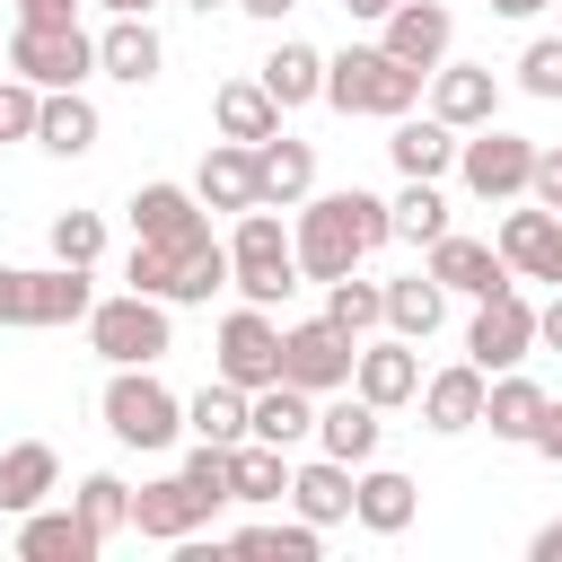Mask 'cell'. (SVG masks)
Instances as JSON below:
<instances>
[{"label":"cell","mask_w":562,"mask_h":562,"mask_svg":"<svg viewBox=\"0 0 562 562\" xmlns=\"http://www.w3.org/2000/svg\"><path fill=\"white\" fill-rule=\"evenodd\" d=\"M386 202L378 193H307L299 202V228H290V255H299V281H342L369 246H386Z\"/></svg>","instance_id":"6da1fadb"},{"label":"cell","mask_w":562,"mask_h":562,"mask_svg":"<svg viewBox=\"0 0 562 562\" xmlns=\"http://www.w3.org/2000/svg\"><path fill=\"white\" fill-rule=\"evenodd\" d=\"M422 79L430 70H413V61H395L386 44H351V53H325V105L334 114H413L422 105Z\"/></svg>","instance_id":"7a4b0ae2"},{"label":"cell","mask_w":562,"mask_h":562,"mask_svg":"<svg viewBox=\"0 0 562 562\" xmlns=\"http://www.w3.org/2000/svg\"><path fill=\"white\" fill-rule=\"evenodd\" d=\"M79 325H88V351H97L105 369H158V360L176 351V316H167V299H149V290H114V299H97Z\"/></svg>","instance_id":"3957f363"},{"label":"cell","mask_w":562,"mask_h":562,"mask_svg":"<svg viewBox=\"0 0 562 562\" xmlns=\"http://www.w3.org/2000/svg\"><path fill=\"white\" fill-rule=\"evenodd\" d=\"M228 290L246 307H281L299 290V255H290V228L272 220V202L237 211V228H228Z\"/></svg>","instance_id":"277c9868"},{"label":"cell","mask_w":562,"mask_h":562,"mask_svg":"<svg viewBox=\"0 0 562 562\" xmlns=\"http://www.w3.org/2000/svg\"><path fill=\"white\" fill-rule=\"evenodd\" d=\"M97 413H105V430H114L123 448H140V457L184 439V395L158 386V369H114L105 395H97Z\"/></svg>","instance_id":"5b68a950"},{"label":"cell","mask_w":562,"mask_h":562,"mask_svg":"<svg viewBox=\"0 0 562 562\" xmlns=\"http://www.w3.org/2000/svg\"><path fill=\"white\" fill-rule=\"evenodd\" d=\"M527 167H536V140L527 132H501V123H474V132H457V184L474 193V202H527Z\"/></svg>","instance_id":"8992f818"},{"label":"cell","mask_w":562,"mask_h":562,"mask_svg":"<svg viewBox=\"0 0 562 562\" xmlns=\"http://www.w3.org/2000/svg\"><path fill=\"white\" fill-rule=\"evenodd\" d=\"M9 70L18 79H35V88H79L88 70H97V35L70 18V26H35V18H18L9 26Z\"/></svg>","instance_id":"52a82bcc"},{"label":"cell","mask_w":562,"mask_h":562,"mask_svg":"<svg viewBox=\"0 0 562 562\" xmlns=\"http://www.w3.org/2000/svg\"><path fill=\"white\" fill-rule=\"evenodd\" d=\"M351 351H360V334H342L334 316H299V325H281V378L307 386V395L351 386Z\"/></svg>","instance_id":"ba28073f"},{"label":"cell","mask_w":562,"mask_h":562,"mask_svg":"<svg viewBox=\"0 0 562 562\" xmlns=\"http://www.w3.org/2000/svg\"><path fill=\"white\" fill-rule=\"evenodd\" d=\"M527 351H536V307H527V290L509 281V290L474 299V325H465V360L492 378V369H518Z\"/></svg>","instance_id":"9c48e42d"},{"label":"cell","mask_w":562,"mask_h":562,"mask_svg":"<svg viewBox=\"0 0 562 562\" xmlns=\"http://www.w3.org/2000/svg\"><path fill=\"white\" fill-rule=\"evenodd\" d=\"M220 378L246 386V395L281 378V325H272V307H228L220 316Z\"/></svg>","instance_id":"30bf717a"},{"label":"cell","mask_w":562,"mask_h":562,"mask_svg":"<svg viewBox=\"0 0 562 562\" xmlns=\"http://www.w3.org/2000/svg\"><path fill=\"white\" fill-rule=\"evenodd\" d=\"M422 88H430V114H439L448 132L501 123V70H492V61H439Z\"/></svg>","instance_id":"8fae6325"},{"label":"cell","mask_w":562,"mask_h":562,"mask_svg":"<svg viewBox=\"0 0 562 562\" xmlns=\"http://www.w3.org/2000/svg\"><path fill=\"white\" fill-rule=\"evenodd\" d=\"M422 255H430L422 272H430L448 299H492V290H509V281H518V272L501 263V246H483V237H457V228H448V237H430Z\"/></svg>","instance_id":"7c38bea8"},{"label":"cell","mask_w":562,"mask_h":562,"mask_svg":"<svg viewBox=\"0 0 562 562\" xmlns=\"http://www.w3.org/2000/svg\"><path fill=\"white\" fill-rule=\"evenodd\" d=\"M351 386H360L378 413L413 404V386H422V342H404V334H360V351H351Z\"/></svg>","instance_id":"4fadbf2b"},{"label":"cell","mask_w":562,"mask_h":562,"mask_svg":"<svg viewBox=\"0 0 562 562\" xmlns=\"http://www.w3.org/2000/svg\"><path fill=\"white\" fill-rule=\"evenodd\" d=\"M132 237H149V246H202L211 237V211H202V193L193 184H140L132 193Z\"/></svg>","instance_id":"5bb4252c"},{"label":"cell","mask_w":562,"mask_h":562,"mask_svg":"<svg viewBox=\"0 0 562 562\" xmlns=\"http://www.w3.org/2000/svg\"><path fill=\"white\" fill-rule=\"evenodd\" d=\"M501 263L518 272V281H553L562 290V211H544V202H527V211H509L501 220Z\"/></svg>","instance_id":"9a60e30c"},{"label":"cell","mask_w":562,"mask_h":562,"mask_svg":"<svg viewBox=\"0 0 562 562\" xmlns=\"http://www.w3.org/2000/svg\"><path fill=\"white\" fill-rule=\"evenodd\" d=\"M483 369L474 360H448V369H430L422 386H413V404H422V430H439V439H457V430H474L483 422Z\"/></svg>","instance_id":"2e32d148"},{"label":"cell","mask_w":562,"mask_h":562,"mask_svg":"<svg viewBox=\"0 0 562 562\" xmlns=\"http://www.w3.org/2000/svg\"><path fill=\"white\" fill-rule=\"evenodd\" d=\"M378 430H386V413H378L360 386H334V395H316V448H325V457H342V465H369V457H378Z\"/></svg>","instance_id":"e0dca14e"},{"label":"cell","mask_w":562,"mask_h":562,"mask_svg":"<svg viewBox=\"0 0 562 562\" xmlns=\"http://www.w3.org/2000/svg\"><path fill=\"white\" fill-rule=\"evenodd\" d=\"M413 509H422V483L413 474H395V465H351V518L369 527V536H404L413 527Z\"/></svg>","instance_id":"ac0fdd59"},{"label":"cell","mask_w":562,"mask_h":562,"mask_svg":"<svg viewBox=\"0 0 562 562\" xmlns=\"http://www.w3.org/2000/svg\"><path fill=\"white\" fill-rule=\"evenodd\" d=\"M378 26H386L378 44H386L395 61H413V70H439V61H448V44H457V18H448L439 0H395Z\"/></svg>","instance_id":"d6986e66"},{"label":"cell","mask_w":562,"mask_h":562,"mask_svg":"<svg viewBox=\"0 0 562 562\" xmlns=\"http://www.w3.org/2000/svg\"><path fill=\"white\" fill-rule=\"evenodd\" d=\"M246 439H263V448H307V439H316V395L290 386V378L255 386V395H246Z\"/></svg>","instance_id":"ffe728a7"},{"label":"cell","mask_w":562,"mask_h":562,"mask_svg":"<svg viewBox=\"0 0 562 562\" xmlns=\"http://www.w3.org/2000/svg\"><path fill=\"white\" fill-rule=\"evenodd\" d=\"M544 386L527 378V369H492V386H483V422L474 430H492V439H509V448H527L536 439V422H544Z\"/></svg>","instance_id":"44dd1931"},{"label":"cell","mask_w":562,"mask_h":562,"mask_svg":"<svg viewBox=\"0 0 562 562\" xmlns=\"http://www.w3.org/2000/svg\"><path fill=\"white\" fill-rule=\"evenodd\" d=\"M132 527H140L149 544H184V536H202L211 518H202V501H193V483H184V474H158V483H140V492H132Z\"/></svg>","instance_id":"7402d4cb"},{"label":"cell","mask_w":562,"mask_h":562,"mask_svg":"<svg viewBox=\"0 0 562 562\" xmlns=\"http://www.w3.org/2000/svg\"><path fill=\"white\" fill-rule=\"evenodd\" d=\"M105 536L79 518V509H26L18 518V562H97Z\"/></svg>","instance_id":"603a6c76"},{"label":"cell","mask_w":562,"mask_h":562,"mask_svg":"<svg viewBox=\"0 0 562 562\" xmlns=\"http://www.w3.org/2000/svg\"><path fill=\"white\" fill-rule=\"evenodd\" d=\"M97 70H105V79H123V88H149V79L167 70L158 26H149V18H105V35H97Z\"/></svg>","instance_id":"cb8c5ba5"},{"label":"cell","mask_w":562,"mask_h":562,"mask_svg":"<svg viewBox=\"0 0 562 562\" xmlns=\"http://www.w3.org/2000/svg\"><path fill=\"white\" fill-rule=\"evenodd\" d=\"M255 184H263L272 211H299V202L316 193V140H290V132L255 140Z\"/></svg>","instance_id":"d4e9b609"},{"label":"cell","mask_w":562,"mask_h":562,"mask_svg":"<svg viewBox=\"0 0 562 562\" xmlns=\"http://www.w3.org/2000/svg\"><path fill=\"white\" fill-rule=\"evenodd\" d=\"M193 193H202V211H255V202H263L255 149H246V140H211L202 167H193Z\"/></svg>","instance_id":"484cf974"},{"label":"cell","mask_w":562,"mask_h":562,"mask_svg":"<svg viewBox=\"0 0 562 562\" xmlns=\"http://www.w3.org/2000/svg\"><path fill=\"white\" fill-rule=\"evenodd\" d=\"M281 501H290L307 527H342V518H351V465L316 448L307 465H290V492H281Z\"/></svg>","instance_id":"4316f807"},{"label":"cell","mask_w":562,"mask_h":562,"mask_svg":"<svg viewBox=\"0 0 562 562\" xmlns=\"http://www.w3.org/2000/svg\"><path fill=\"white\" fill-rule=\"evenodd\" d=\"M88 307H97L88 263H35L26 272V325H79Z\"/></svg>","instance_id":"83f0119b"},{"label":"cell","mask_w":562,"mask_h":562,"mask_svg":"<svg viewBox=\"0 0 562 562\" xmlns=\"http://www.w3.org/2000/svg\"><path fill=\"white\" fill-rule=\"evenodd\" d=\"M53 492H61V457H53L44 439H18V448H0V509H9V518L44 509Z\"/></svg>","instance_id":"f1b7e54d"},{"label":"cell","mask_w":562,"mask_h":562,"mask_svg":"<svg viewBox=\"0 0 562 562\" xmlns=\"http://www.w3.org/2000/svg\"><path fill=\"white\" fill-rule=\"evenodd\" d=\"M255 79H263V97H272L281 114H290V105H316V97H325V53H316V44H299V35H281V44L263 53V70H255Z\"/></svg>","instance_id":"f546056e"},{"label":"cell","mask_w":562,"mask_h":562,"mask_svg":"<svg viewBox=\"0 0 562 562\" xmlns=\"http://www.w3.org/2000/svg\"><path fill=\"white\" fill-rule=\"evenodd\" d=\"M35 149L88 158V149H97V105H88L79 88H44V105H35Z\"/></svg>","instance_id":"4dcf8cb0"},{"label":"cell","mask_w":562,"mask_h":562,"mask_svg":"<svg viewBox=\"0 0 562 562\" xmlns=\"http://www.w3.org/2000/svg\"><path fill=\"white\" fill-rule=\"evenodd\" d=\"M386 158H395V176H448V167H457V132H448L439 114H395Z\"/></svg>","instance_id":"1f68e13d"},{"label":"cell","mask_w":562,"mask_h":562,"mask_svg":"<svg viewBox=\"0 0 562 562\" xmlns=\"http://www.w3.org/2000/svg\"><path fill=\"white\" fill-rule=\"evenodd\" d=\"M211 123H220V140H272L281 132V105L263 97V79H220V97H211Z\"/></svg>","instance_id":"d6a6232c"},{"label":"cell","mask_w":562,"mask_h":562,"mask_svg":"<svg viewBox=\"0 0 562 562\" xmlns=\"http://www.w3.org/2000/svg\"><path fill=\"white\" fill-rule=\"evenodd\" d=\"M281 492H290V448L237 439V448H228V501H246V509H272Z\"/></svg>","instance_id":"836d02e7"},{"label":"cell","mask_w":562,"mask_h":562,"mask_svg":"<svg viewBox=\"0 0 562 562\" xmlns=\"http://www.w3.org/2000/svg\"><path fill=\"white\" fill-rule=\"evenodd\" d=\"M448 325V290L430 281V272H404V281H386V334H404V342H430Z\"/></svg>","instance_id":"e575fe53"},{"label":"cell","mask_w":562,"mask_h":562,"mask_svg":"<svg viewBox=\"0 0 562 562\" xmlns=\"http://www.w3.org/2000/svg\"><path fill=\"white\" fill-rule=\"evenodd\" d=\"M184 430L211 439V448H237V439H246V386H228V378L193 386V395H184Z\"/></svg>","instance_id":"d590c367"},{"label":"cell","mask_w":562,"mask_h":562,"mask_svg":"<svg viewBox=\"0 0 562 562\" xmlns=\"http://www.w3.org/2000/svg\"><path fill=\"white\" fill-rule=\"evenodd\" d=\"M386 228H395L404 246H430V237H448V193H439V176H404V193L386 202Z\"/></svg>","instance_id":"8d00e7d4"},{"label":"cell","mask_w":562,"mask_h":562,"mask_svg":"<svg viewBox=\"0 0 562 562\" xmlns=\"http://www.w3.org/2000/svg\"><path fill=\"white\" fill-rule=\"evenodd\" d=\"M237 553H263V562H316V553H325V527H307V518H263V527H237Z\"/></svg>","instance_id":"74e56055"},{"label":"cell","mask_w":562,"mask_h":562,"mask_svg":"<svg viewBox=\"0 0 562 562\" xmlns=\"http://www.w3.org/2000/svg\"><path fill=\"white\" fill-rule=\"evenodd\" d=\"M325 316H334L342 334H378V325H386V281H360V272L325 281Z\"/></svg>","instance_id":"f35d334b"},{"label":"cell","mask_w":562,"mask_h":562,"mask_svg":"<svg viewBox=\"0 0 562 562\" xmlns=\"http://www.w3.org/2000/svg\"><path fill=\"white\" fill-rule=\"evenodd\" d=\"M70 509L114 544V536L132 527V483H123V474H79V501H70Z\"/></svg>","instance_id":"ab89813d"},{"label":"cell","mask_w":562,"mask_h":562,"mask_svg":"<svg viewBox=\"0 0 562 562\" xmlns=\"http://www.w3.org/2000/svg\"><path fill=\"white\" fill-rule=\"evenodd\" d=\"M211 290H228V246H220V237L184 246V263H176V299H167V307H202Z\"/></svg>","instance_id":"60d3db41"},{"label":"cell","mask_w":562,"mask_h":562,"mask_svg":"<svg viewBox=\"0 0 562 562\" xmlns=\"http://www.w3.org/2000/svg\"><path fill=\"white\" fill-rule=\"evenodd\" d=\"M176 474L193 483V501H202V518H220V509H228V448H211V439H193V457H184Z\"/></svg>","instance_id":"b9f144b4"},{"label":"cell","mask_w":562,"mask_h":562,"mask_svg":"<svg viewBox=\"0 0 562 562\" xmlns=\"http://www.w3.org/2000/svg\"><path fill=\"white\" fill-rule=\"evenodd\" d=\"M97 255H105V220L97 211H61L53 220V263H88L97 272Z\"/></svg>","instance_id":"7bdbcfd3"},{"label":"cell","mask_w":562,"mask_h":562,"mask_svg":"<svg viewBox=\"0 0 562 562\" xmlns=\"http://www.w3.org/2000/svg\"><path fill=\"white\" fill-rule=\"evenodd\" d=\"M509 70H518V88H527V97H544V105H553V97H562V35H527V53H518Z\"/></svg>","instance_id":"ee69618b"},{"label":"cell","mask_w":562,"mask_h":562,"mask_svg":"<svg viewBox=\"0 0 562 562\" xmlns=\"http://www.w3.org/2000/svg\"><path fill=\"white\" fill-rule=\"evenodd\" d=\"M35 105H44V88L35 79H0V140H35Z\"/></svg>","instance_id":"f6af8a7d"},{"label":"cell","mask_w":562,"mask_h":562,"mask_svg":"<svg viewBox=\"0 0 562 562\" xmlns=\"http://www.w3.org/2000/svg\"><path fill=\"white\" fill-rule=\"evenodd\" d=\"M527 202L562 211V140H553V149H536V167H527Z\"/></svg>","instance_id":"bcb514c9"},{"label":"cell","mask_w":562,"mask_h":562,"mask_svg":"<svg viewBox=\"0 0 562 562\" xmlns=\"http://www.w3.org/2000/svg\"><path fill=\"white\" fill-rule=\"evenodd\" d=\"M0 325H26V263H0Z\"/></svg>","instance_id":"7dc6e473"},{"label":"cell","mask_w":562,"mask_h":562,"mask_svg":"<svg viewBox=\"0 0 562 562\" xmlns=\"http://www.w3.org/2000/svg\"><path fill=\"white\" fill-rule=\"evenodd\" d=\"M88 0H18V18H35V26H70Z\"/></svg>","instance_id":"c3c4849f"},{"label":"cell","mask_w":562,"mask_h":562,"mask_svg":"<svg viewBox=\"0 0 562 562\" xmlns=\"http://www.w3.org/2000/svg\"><path fill=\"white\" fill-rule=\"evenodd\" d=\"M536 351H562V290L536 307Z\"/></svg>","instance_id":"681fc988"},{"label":"cell","mask_w":562,"mask_h":562,"mask_svg":"<svg viewBox=\"0 0 562 562\" xmlns=\"http://www.w3.org/2000/svg\"><path fill=\"white\" fill-rule=\"evenodd\" d=\"M527 448H536V457H553V465H562V404H544V422H536V439H527Z\"/></svg>","instance_id":"f907efd6"},{"label":"cell","mask_w":562,"mask_h":562,"mask_svg":"<svg viewBox=\"0 0 562 562\" xmlns=\"http://www.w3.org/2000/svg\"><path fill=\"white\" fill-rule=\"evenodd\" d=\"M527 553H536V562H562V518H544V527L527 536Z\"/></svg>","instance_id":"816d5d0a"},{"label":"cell","mask_w":562,"mask_h":562,"mask_svg":"<svg viewBox=\"0 0 562 562\" xmlns=\"http://www.w3.org/2000/svg\"><path fill=\"white\" fill-rule=\"evenodd\" d=\"M228 9H246V18H263V26H281V18L299 9V0H228Z\"/></svg>","instance_id":"f5cc1de1"},{"label":"cell","mask_w":562,"mask_h":562,"mask_svg":"<svg viewBox=\"0 0 562 562\" xmlns=\"http://www.w3.org/2000/svg\"><path fill=\"white\" fill-rule=\"evenodd\" d=\"M544 9H553V0H492V18H518V26H527V18H544Z\"/></svg>","instance_id":"db71d44e"},{"label":"cell","mask_w":562,"mask_h":562,"mask_svg":"<svg viewBox=\"0 0 562 562\" xmlns=\"http://www.w3.org/2000/svg\"><path fill=\"white\" fill-rule=\"evenodd\" d=\"M386 9H395V0H342V18H360V26H378Z\"/></svg>","instance_id":"11a10c76"},{"label":"cell","mask_w":562,"mask_h":562,"mask_svg":"<svg viewBox=\"0 0 562 562\" xmlns=\"http://www.w3.org/2000/svg\"><path fill=\"white\" fill-rule=\"evenodd\" d=\"M97 9H105V18H149L158 0H97Z\"/></svg>","instance_id":"9f6ffc18"},{"label":"cell","mask_w":562,"mask_h":562,"mask_svg":"<svg viewBox=\"0 0 562 562\" xmlns=\"http://www.w3.org/2000/svg\"><path fill=\"white\" fill-rule=\"evenodd\" d=\"M184 9H202V18H211V9H228V0H184Z\"/></svg>","instance_id":"6f0895ef"},{"label":"cell","mask_w":562,"mask_h":562,"mask_svg":"<svg viewBox=\"0 0 562 562\" xmlns=\"http://www.w3.org/2000/svg\"><path fill=\"white\" fill-rule=\"evenodd\" d=\"M553 9H562V0H553Z\"/></svg>","instance_id":"680465c9"}]
</instances>
